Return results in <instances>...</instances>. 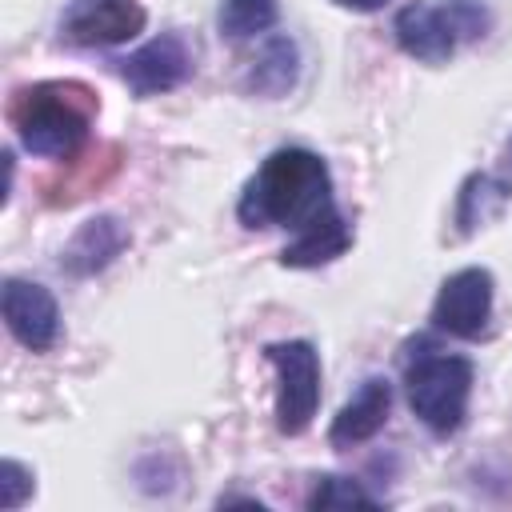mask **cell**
<instances>
[{
    "mask_svg": "<svg viewBox=\"0 0 512 512\" xmlns=\"http://www.w3.org/2000/svg\"><path fill=\"white\" fill-rule=\"evenodd\" d=\"M336 212L332 172L308 148H276L244 184L236 216L244 228H292L304 232Z\"/></svg>",
    "mask_w": 512,
    "mask_h": 512,
    "instance_id": "cell-1",
    "label": "cell"
},
{
    "mask_svg": "<svg viewBox=\"0 0 512 512\" xmlns=\"http://www.w3.org/2000/svg\"><path fill=\"white\" fill-rule=\"evenodd\" d=\"M100 112V100L80 80H44L20 88L12 100V124L20 144L32 156L68 160L88 140V128Z\"/></svg>",
    "mask_w": 512,
    "mask_h": 512,
    "instance_id": "cell-2",
    "label": "cell"
},
{
    "mask_svg": "<svg viewBox=\"0 0 512 512\" xmlns=\"http://www.w3.org/2000/svg\"><path fill=\"white\" fill-rule=\"evenodd\" d=\"M404 388H408V408L420 416V424L432 428L436 436H452L468 416L472 360L440 352L428 340H416L408 344L404 356Z\"/></svg>",
    "mask_w": 512,
    "mask_h": 512,
    "instance_id": "cell-3",
    "label": "cell"
},
{
    "mask_svg": "<svg viewBox=\"0 0 512 512\" xmlns=\"http://www.w3.org/2000/svg\"><path fill=\"white\" fill-rule=\"evenodd\" d=\"M492 28V12L484 0H440V4H408L396 12V44L424 60L448 64L460 44L480 40Z\"/></svg>",
    "mask_w": 512,
    "mask_h": 512,
    "instance_id": "cell-4",
    "label": "cell"
},
{
    "mask_svg": "<svg viewBox=\"0 0 512 512\" xmlns=\"http://www.w3.org/2000/svg\"><path fill=\"white\" fill-rule=\"evenodd\" d=\"M276 368V428L284 436H300L320 408V352L308 340H276L264 348Z\"/></svg>",
    "mask_w": 512,
    "mask_h": 512,
    "instance_id": "cell-5",
    "label": "cell"
},
{
    "mask_svg": "<svg viewBox=\"0 0 512 512\" xmlns=\"http://www.w3.org/2000/svg\"><path fill=\"white\" fill-rule=\"evenodd\" d=\"M492 296L496 280L488 268H460L440 284L432 300V324L456 340H480L492 320Z\"/></svg>",
    "mask_w": 512,
    "mask_h": 512,
    "instance_id": "cell-6",
    "label": "cell"
},
{
    "mask_svg": "<svg viewBox=\"0 0 512 512\" xmlns=\"http://www.w3.org/2000/svg\"><path fill=\"white\" fill-rule=\"evenodd\" d=\"M148 12L140 0H72L60 12V36L76 48H112L140 36Z\"/></svg>",
    "mask_w": 512,
    "mask_h": 512,
    "instance_id": "cell-7",
    "label": "cell"
},
{
    "mask_svg": "<svg viewBox=\"0 0 512 512\" xmlns=\"http://www.w3.org/2000/svg\"><path fill=\"white\" fill-rule=\"evenodd\" d=\"M0 312L8 332L28 348V352H48L60 340V308L56 296L36 284V280H4L0 292Z\"/></svg>",
    "mask_w": 512,
    "mask_h": 512,
    "instance_id": "cell-8",
    "label": "cell"
},
{
    "mask_svg": "<svg viewBox=\"0 0 512 512\" xmlns=\"http://www.w3.org/2000/svg\"><path fill=\"white\" fill-rule=\"evenodd\" d=\"M116 72L136 96H160V92L180 88L192 76V52L180 32H164L148 40L144 48H136L132 56L116 60Z\"/></svg>",
    "mask_w": 512,
    "mask_h": 512,
    "instance_id": "cell-9",
    "label": "cell"
},
{
    "mask_svg": "<svg viewBox=\"0 0 512 512\" xmlns=\"http://www.w3.org/2000/svg\"><path fill=\"white\" fill-rule=\"evenodd\" d=\"M388 412H392V388H388V380L368 376L356 388V396L336 412V420L328 428V444L332 448H356V444L372 440L388 424Z\"/></svg>",
    "mask_w": 512,
    "mask_h": 512,
    "instance_id": "cell-10",
    "label": "cell"
},
{
    "mask_svg": "<svg viewBox=\"0 0 512 512\" xmlns=\"http://www.w3.org/2000/svg\"><path fill=\"white\" fill-rule=\"evenodd\" d=\"M124 248H128V228L116 216H96V220L80 224V232L68 240V248L60 256V264L72 276H92V272L108 268Z\"/></svg>",
    "mask_w": 512,
    "mask_h": 512,
    "instance_id": "cell-11",
    "label": "cell"
},
{
    "mask_svg": "<svg viewBox=\"0 0 512 512\" xmlns=\"http://www.w3.org/2000/svg\"><path fill=\"white\" fill-rule=\"evenodd\" d=\"M300 76V52L292 36H264V44L256 48V56L244 68V88L252 96L276 100L284 96Z\"/></svg>",
    "mask_w": 512,
    "mask_h": 512,
    "instance_id": "cell-12",
    "label": "cell"
},
{
    "mask_svg": "<svg viewBox=\"0 0 512 512\" xmlns=\"http://www.w3.org/2000/svg\"><path fill=\"white\" fill-rule=\"evenodd\" d=\"M348 244H352V224H348L344 212L336 208V212L324 216L320 224L296 232V240L284 244L280 264H284V268H320V264H332L336 256H344Z\"/></svg>",
    "mask_w": 512,
    "mask_h": 512,
    "instance_id": "cell-13",
    "label": "cell"
},
{
    "mask_svg": "<svg viewBox=\"0 0 512 512\" xmlns=\"http://www.w3.org/2000/svg\"><path fill=\"white\" fill-rule=\"evenodd\" d=\"M508 196H512V184L508 180H500L492 172L468 176L464 188H460V200H456V228H460V236H468L480 224H488L508 204Z\"/></svg>",
    "mask_w": 512,
    "mask_h": 512,
    "instance_id": "cell-14",
    "label": "cell"
},
{
    "mask_svg": "<svg viewBox=\"0 0 512 512\" xmlns=\"http://www.w3.org/2000/svg\"><path fill=\"white\" fill-rule=\"evenodd\" d=\"M220 36L248 40L276 24V0H220Z\"/></svg>",
    "mask_w": 512,
    "mask_h": 512,
    "instance_id": "cell-15",
    "label": "cell"
},
{
    "mask_svg": "<svg viewBox=\"0 0 512 512\" xmlns=\"http://www.w3.org/2000/svg\"><path fill=\"white\" fill-rule=\"evenodd\" d=\"M352 504L372 508L376 496H368V492H364L356 480H348V476H320L316 488L308 492V508H352Z\"/></svg>",
    "mask_w": 512,
    "mask_h": 512,
    "instance_id": "cell-16",
    "label": "cell"
},
{
    "mask_svg": "<svg viewBox=\"0 0 512 512\" xmlns=\"http://www.w3.org/2000/svg\"><path fill=\"white\" fill-rule=\"evenodd\" d=\"M32 472L20 464V460H4L0 464V508L4 512H12V508H20L28 496H32Z\"/></svg>",
    "mask_w": 512,
    "mask_h": 512,
    "instance_id": "cell-17",
    "label": "cell"
},
{
    "mask_svg": "<svg viewBox=\"0 0 512 512\" xmlns=\"http://www.w3.org/2000/svg\"><path fill=\"white\" fill-rule=\"evenodd\" d=\"M332 4H340V8H352V12H376V8H384L388 0H332Z\"/></svg>",
    "mask_w": 512,
    "mask_h": 512,
    "instance_id": "cell-18",
    "label": "cell"
}]
</instances>
